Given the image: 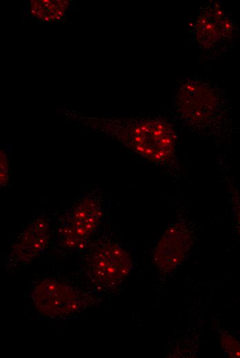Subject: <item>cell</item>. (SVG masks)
<instances>
[{
	"label": "cell",
	"instance_id": "1",
	"mask_svg": "<svg viewBox=\"0 0 240 358\" xmlns=\"http://www.w3.org/2000/svg\"><path fill=\"white\" fill-rule=\"evenodd\" d=\"M175 118L183 127L217 147L232 145L237 129L226 92L205 78L181 79L172 99Z\"/></svg>",
	"mask_w": 240,
	"mask_h": 358
},
{
	"label": "cell",
	"instance_id": "2",
	"mask_svg": "<svg viewBox=\"0 0 240 358\" xmlns=\"http://www.w3.org/2000/svg\"><path fill=\"white\" fill-rule=\"evenodd\" d=\"M108 134L129 150L159 166L175 182L181 176L177 156L178 133L165 117L118 118L108 120Z\"/></svg>",
	"mask_w": 240,
	"mask_h": 358
},
{
	"label": "cell",
	"instance_id": "3",
	"mask_svg": "<svg viewBox=\"0 0 240 358\" xmlns=\"http://www.w3.org/2000/svg\"><path fill=\"white\" fill-rule=\"evenodd\" d=\"M80 256L78 280L97 293L119 287L133 268L128 251L107 235L94 238Z\"/></svg>",
	"mask_w": 240,
	"mask_h": 358
},
{
	"label": "cell",
	"instance_id": "4",
	"mask_svg": "<svg viewBox=\"0 0 240 358\" xmlns=\"http://www.w3.org/2000/svg\"><path fill=\"white\" fill-rule=\"evenodd\" d=\"M106 205L97 190L84 196L61 217L51 245L53 257L81 253L97 236L106 217Z\"/></svg>",
	"mask_w": 240,
	"mask_h": 358
},
{
	"label": "cell",
	"instance_id": "5",
	"mask_svg": "<svg viewBox=\"0 0 240 358\" xmlns=\"http://www.w3.org/2000/svg\"><path fill=\"white\" fill-rule=\"evenodd\" d=\"M30 297L34 310L48 319H63L98 304L99 293L80 284L57 276L32 284Z\"/></svg>",
	"mask_w": 240,
	"mask_h": 358
},
{
	"label": "cell",
	"instance_id": "6",
	"mask_svg": "<svg viewBox=\"0 0 240 358\" xmlns=\"http://www.w3.org/2000/svg\"><path fill=\"white\" fill-rule=\"evenodd\" d=\"M190 36L205 59L219 60L237 46L240 28L221 3L211 1L199 8L190 25Z\"/></svg>",
	"mask_w": 240,
	"mask_h": 358
},
{
	"label": "cell",
	"instance_id": "7",
	"mask_svg": "<svg viewBox=\"0 0 240 358\" xmlns=\"http://www.w3.org/2000/svg\"><path fill=\"white\" fill-rule=\"evenodd\" d=\"M52 236L48 216L42 214L32 220L12 245L4 260V271L13 273L28 266L46 250Z\"/></svg>",
	"mask_w": 240,
	"mask_h": 358
},
{
	"label": "cell",
	"instance_id": "8",
	"mask_svg": "<svg viewBox=\"0 0 240 358\" xmlns=\"http://www.w3.org/2000/svg\"><path fill=\"white\" fill-rule=\"evenodd\" d=\"M194 244V233L188 221L181 216L160 237L153 251L155 266L163 273L174 270L185 260Z\"/></svg>",
	"mask_w": 240,
	"mask_h": 358
},
{
	"label": "cell",
	"instance_id": "9",
	"mask_svg": "<svg viewBox=\"0 0 240 358\" xmlns=\"http://www.w3.org/2000/svg\"><path fill=\"white\" fill-rule=\"evenodd\" d=\"M217 167L220 178L223 182L236 220L237 229L240 236V189L233 177L227 161L221 154L217 156Z\"/></svg>",
	"mask_w": 240,
	"mask_h": 358
},
{
	"label": "cell",
	"instance_id": "10",
	"mask_svg": "<svg viewBox=\"0 0 240 358\" xmlns=\"http://www.w3.org/2000/svg\"><path fill=\"white\" fill-rule=\"evenodd\" d=\"M34 2L31 7L33 14L45 20L59 18L66 9L64 1H37Z\"/></svg>",
	"mask_w": 240,
	"mask_h": 358
},
{
	"label": "cell",
	"instance_id": "11",
	"mask_svg": "<svg viewBox=\"0 0 240 358\" xmlns=\"http://www.w3.org/2000/svg\"><path fill=\"white\" fill-rule=\"evenodd\" d=\"M220 341L223 350L230 357H240V342L226 331L220 333Z\"/></svg>",
	"mask_w": 240,
	"mask_h": 358
},
{
	"label": "cell",
	"instance_id": "12",
	"mask_svg": "<svg viewBox=\"0 0 240 358\" xmlns=\"http://www.w3.org/2000/svg\"><path fill=\"white\" fill-rule=\"evenodd\" d=\"M10 178V165L7 154L3 150L1 151V187L7 186Z\"/></svg>",
	"mask_w": 240,
	"mask_h": 358
}]
</instances>
